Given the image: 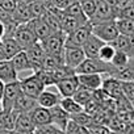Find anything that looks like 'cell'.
Listing matches in <instances>:
<instances>
[{
    "label": "cell",
    "instance_id": "obj_1",
    "mask_svg": "<svg viewBox=\"0 0 134 134\" xmlns=\"http://www.w3.org/2000/svg\"><path fill=\"white\" fill-rule=\"evenodd\" d=\"M114 70V66L108 62H103L99 58H86L76 69V74H104L110 75Z\"/></svg>",
    "mask_w": 134,
    "mask_h": 134
},
{
    "label": "cell",
    "instance_id": "obj_2",
    "mask_svg": "<svg viewBox=\"0 0 134 134\" xmlns=\"http://www.w3.org/2000/svg\"><path fill=\"white\" fill-rule=\"evenodd\" d=\"M64 40L66 34L60 32H53L47 37L40 41L42 49L45 50L46 54H53V55H62L63 49H64Z\"/></svg>",
    "mask_w": 134,
    "mask_h": 134
},
{
    "label": "cell",
    "instance_id": "obj_3",
    "mask_svg": "<svg viewBox=\"0 0 134 134\" xmlns=\"http://www.w3.org/2000/svg\"><path fill=\"white\" fill-rule=\"evenodd\" d=\"M92 34L99 37L105 43H110L112 41L116 40L120 32L117 29L116 20H109V21H104L99 24H92Z\"/></svg>",
    "mask_w": 134,
    "mask_h": 134
},
{
    "label": "cell",
    "instance_id": "obj_4",
    "mask_svg": "<svg viewBox=\"0 0 134 134\" xmlns=\"http://www.w3.org/2000/svg\"><path fill=\"white\" fill-rule=\"evenodd\" d=\"M92 34V24L87 21L86 24L78 26L72 32L66 34L64 40V46H78L82 47L83 43L88 40V37Z\"/></svg>",
    "mask_w": 134,
    "mask_h": 134
},
{
    "label": "cell",
    "instance_id": "obj_5",
    "mask_svg": "<svg viewBox=\"0 0 134 134\" xmlns=\"http://www.w3.org/2000/svg\"><path fill=\"white\" fill-rule=\"evenodd\" d=\"M21 86H20V80H15V82H9L5 83L4 86V92H3V97L0 100L2 104V109L4 110H12L16 99L19 97V95L21 93Z\"/></svg>",
    "mask_w": 134,
    "mask_h": 134
},
{
    "label": "cell",
    "instance_id": "obj_6",
    "mask_svg": "<svg viewBox=\"0 0 134 134\" xmlns=\"http://www.w3.org/2000/svg\"><path fill=\"white\" fill-rule=\"evenodd\" d=\"M19 80H20L21 91H23L25 95L30 96V97L37 99V97H38V95L45 90L43 83L40 80V78H38L34 72H33V74H30V75L23 76V78H21V79H19Z\"/></svg>",
    "mask_w": 134,
    "mask_h": 134
},
{
    "label": "cell",
    "instance_id": "obj_7",
    "mask_svg": "<svg viewBox=\"0 0 134 134\" xmlns=\"http://www.w3.org/2000/svg\"><path fill=\"white\" fill-rule=\"evenodd\" d=\"M13 38L17 41V43L23 50L29 49L32 45H34L38 41L34 33L32 32V29L28 26V24H19L13 33Z\"/></svg>",
    "mask_w": 134,
    "mask_h": 134
},
{
    "label": "cell",
    "instance_id": "obj_8",
    "mask_svg": "<svg viewBox=\"0 0 134 134\" xmlns=\"http://www.w3.org/2000/svg\"><path fill=\"white\" fill-rule=\"evenodd\" d=\"M109 20H116L114 9L105 2V0H99L97 7H96L93 15L91 16V19L88 21L91 24H99V23H104V21H109Z\"/></svg>",
    "mask_w": 134,
    "mask_h": 134
},
{
    "label": "cell",
    "instance_id": "obj_9",
    "mask_svg": "<svg viewBox=\"0 0 134 134\" xmlns=\"http://www.w3.org/2000/svg\"><path fill=\"white\" fill-rule=\"evenodd\" d=\"M62 57H63L64 64L71 67L74 70L86 59V54H84L83 49L78 47V46H64Z\"/></svg>",
    "mask_w": 134,
    "mask_h": 134
},
{
    "label": "cell",
    "instance_id": "obj_10",
    "mask_svg": "<svg viewBox=\"0 0 134 134\" xmlns=\"http://www.w3.org/2000/svg\"><path fill=\"white\" fill-rule=\"evenodd\" d=\"M55 87H57V90H58V92L62 97H72V95L75 93V91L79 87L78 75L72 74L70 76H66V78L58 80Z\"/></svg>",
    "mask_w": 134,
    "mask_h": 134
},
{
    "label": "cell",
    "instance_id": "obj_11",
    "mask_svg": "<svg viewBox=\"0 0 134 134\" xmlns=\"http://www.w3.org/2000/svg\"><path fill=\"white\" fill-rule=\"evenodd\" d=\"M101 90L103 92L109 97V99H120L122 96V90H121V82L110 75H107V78L103 79V84H101Z\"/></svg>",
    "mask_w": 134,
    "mask_h": 134
},
{
    "label": "cell",
    "instance_id": "obj_12",
    "mask_svg": "<svg viewBox=\"0 0 134 134\" xmlns=\"http://www.w3.org/2000/svg\"><path fill=\"white\" fill-rule=\"evenodd\" d=\"M13 67H15V70L17 72V76H20L21 74L24 72H29V74H33L34 72V69H33V66L25 53V50H21L19 51L12 59H11Z\"/></svg>",
    "mask_w": 134,
    "mask_h": 134
},
{
    "label": "cell",
    "instance_id": "obj_13",
    "mask_svg": "<svg viewBox=\"0 0 134 134\" xmlns=\"http://www.w3.org/2000/svg\"><path fill=\"white\" fill-rule=\"evenodd\" d=\"M116 50L126 53L131 59H134V36L118 34L114 41L110 42Z\"/></svg>",
    "mask_w": 134,
    "mask_h": 134
},
{
    "label": "cell",
    "instance_id": "obj_14",
    "mask_svg": "<svg viewBox=\"0 0 134 134\" xmlns=\"http://www.w3.org/2000/svg\"><path fill=\"white\" fill-rule=\"evenodd\" d=\"M23 49L13 37H4L0 46V59H12Z\"/></svg>",
    "mask_w": 134,
    "mask_h": 134
},
{
    "label": "cell",
    "instance_id": "obj_15",
    "mask_svg": "<svg viewBox=\"0 0 134 134\" xmlns=\"http://www.w3.org/2000/svg\"><path fill=\"white\" fill-rule=\"evenodd\" d=\"M49 112H50V117H51V124L58 126L62 130H66L67 125H69V122L71 120L70 114L67 113L59 104L53 107V108H50Z\"/></svg>",
    "mask_w": 134,
    "mask_h": 134
},
{
    "label": "cell",
    "instance_id": "obj_16",
    "mask_svg": "<svg viewBox=\"0 0 134 134\" xmlns=\"http://www.w3.org/2000/svg\"><path fill=\"white\" fill-rule=\"evenodd\" d=\"M60 99H62V96L59 95L57 87H55V91H50V90L45 88V90L38 95V97H37V104H38L40 107H43V108L50 109V108L58 105L59 101H60Z\"/></svg>",
    "mask_w": 134,
    "mask_h": 134
},
{
    "label": "cell",
    "instance_id": "obj_17",
    "mask_svg": "<svg viewBox=\"0 0 134 134\" xmlns=\"http://www.w3.org/2000/svg\"><path fill=\"white\" fill-rule=\"evenodd\" d=\"M28 26L32 29V32L34 33V36L37 37L38 41L43 40L45 37H47L51 32L50 26L47 25V23L43 20V17H34V19H30L28 23Z\"/></svg>",
    "mask_w": 134,
    "mask_h": 134
},
{
    "label": "cell",
    "instance_id": "obj_18",
    "mask_svg": "<svg viewBox=\"0 0 134 134\" xmlns=\"http://www.w3.org/2000/svg\"><path fill=\"white\" fill-rule=\"evenodd\" d=\"M25 53H26V55H28V58H29V60L33 66L34 71L41 69L42 60H43V57H45V50L42 49L40 41H37L34 45H32L29 49H26Z\"/></svg>",
    "mask_w": 134,
    "mask_h": 134
},
{
    "label": "cell",
    "instance_id": "obj_19",
    "mask_svg": "<svg viewBox=\"0 0 134 134\" xmlns=\"http://www.w3.org/2000/svg\"><path fill=\"white\" fill-rule=\"evenodd\" d=\"M105 42L101 41L99 37H96L95 34H91L88 37V40L83 43L82 49L86 54V58H97L99 57V51L101 49V46Z\"/></svg>",
    "mask_w": 134,
    "mask_h": 134
},
{
    "label": "cell",
    "instance_id": "obj_20",
    "mask_svg": "<svg viewBox=\"0 0 134 134\" xmlns=\"http://www.w3.org/2000/svg\"><path fill=\"white\" fill-rule=\"evenodd\" d=\"M88 21V19H80V17H75L71 15H67L64 12H62L60 16V29L64 34L72 32L74 29H76L78 26L86 24Z\"/></svg>",
    "mask_w": 134,
    "mask_h": 134
},
{
    "label": "cell",
    "instance_id": "obj_21",
    "mask_svg": "<svg viewBox=\"0 0 134 134\" xmlns=\"http://www.w3.org/2000/svg\"><path fill=\"white\" fill-rule=\"evenodd\" d=\"M38 104H37V99L34 97H30L28 95H25L24 92H21L19 95V97L16 99L15 101V105H13V110L19 112V113H29L33 108H36Z\"/></svg>",
    "mask_w": 134,
    "mask_h": 134
},
{
    "label": "cell",
    "instance_id": "obj_22",
    "mask_svg": "<svg viewBox=\"0 0 134 134\" xmlns=\"http://www.w3.org/2000/svg\"><path fill=\"white\" fill-rule=\"evenodd\" d=\"M17 72L11 62V59H0V80L4 84L17 80Z\"/></svg>",
    "mask_w": 134,
    "mask_h": 134
},
{
    "label": "cell",
    "instance_id": "obj_23",
    "mask_svg": "<svg viewBox=\"0 0 134 134\" xmlns=\"http://www.w3.org/2000/svg\"><path fill=\"white\" fill-rule=\"evenodd\" d=\"M76 75H78V80L80 86L90 88L92 91L101 88L103 79H104L101 74H76Z\"/></svg>",
    "mask_w": 134,
    "mask_h": 134
},
{
    "label": "cell",
    "instance_id": "obj_24",
    "mask_svg": "<svg viewBox=\"0 0 134 134\" xmlns=\"http://www.w3.org/2000/svg\"><path fill=\"white\" fill-rule=\"evenodd\" d=\"M110 76L120 82H134V59H130V62L124 67H114Z\"/></svg>",
    "mask_w": 134,
    "mask_h": 134
},
{
    "label": "cell",
    "instance_id": "obj_25",
    "mask_svg": "<svg viewBox=\"0 0 134 134\" xmlns=\"http://www.w3.org/2000/svg\"><path fill=\"white\" fill-rule=\"evenodd\" d=\"M30 118L32 121L34 122L36 127L37 126H42V125H47V124H51V117H50V112L47 108H43V107H40L37 105L36 108H33L30 112Z\"/></svg>",
    "mask_w": 134,
    "mask_h": 134
},
{
    "label": "cell",
    "instance_id": "obj_26",
    "mask_svg": "<svg viewBox=\"0 0 134 134\" xmlns=\"http://www.w3.org/2000/svg\"><path fill=\"white\" fill-rule=\"evenodd\" d=\"M19 112L16 110H0V130H7V131H13L15 130V124H16V117Z\"/></svg>",
    "mask_w": 134,
    "mask_h": 134
},
{
    "label": "cell",
    "instance_id": "obj_27",
    "mask_svg": "<svg viewBox=\"0 0 134 134\" xmlns=\"http://www.w3.org/2000/svg\"><path fill=\"white\" fill-rule=\"evenodd\" d=\"M36 129L34 122L30 118L29 113H19L16 117L15 131H33Z\"/></svg>",
    "mask_w": 134,
    "mask_h": 134
},
{
    "label": "cell",
    "instance_id": "obj_28",
    "mask_svg": "<svg viewBox=\"0 0 134 134\" xmlns=\"http://www.w3.org/2000/svg\"><path fill=\"white\" fill-rule=\"evenodd\" d=\"M12 17H13V20L17 24H26L32 19L29 5L28 4H24V3H17L15 11L12 12Z\"/></svg>",
    "mask_w": 134,
    "mask_h": 134
},
{
    "label": "cell",
    "instance_id": "obj_29",
    "mask_svg": "<svg viewBox=\"0 0 134 134\" xmlns=\"http://www.w3.org/2000/svg\"><path fill=\"white\" fill-rule=\"evenodd\" d=\"M59 105L70 114V117L83 110V107L76 100H74V97H62L59 101Z\"/></svg>",
    "mask_w": 134,
    "mask_h": 134
},
{
    "label": "cell",
    "instance_id": "obj_30",
    "mask_svg": "<svg viewBox=\"0 0 134 134\" xmlns=\"http://www.w3.org/2000/svg\"><path fill=\"white\" fill-rule=\"evenodd\" d=\"M64 64L63 62V57L62 55H53V54H46L45 53V57H43V60H42V66L41 69H45V70H54L57 67Z\"/></svg>",
    "mask_w": 134,
    "mask_h": 134
},
{
    "label": "cell",
    "instance_id": "obj_31",
    "mask_svg": "<svg viewBox=\"0 0 134 134\" xmlns=\"http://www.w3.org/2000/svg\"><path fill=\"white\" fill-rule=\"evenodd\" d=\"M116 25H117L120 34L134 36V20L133 19H125V17L116 19Z\"/></svg>",
    "mask_w": 134,
    "mask_h": 134
},
{
    "label": "cell",
    "instance_id": "obj_32",
    "mask_svg": "<svg viewBox=\"0 0 134 134\" xmlns=\"http://www.w3.org/2000/svg\"><path fill=\"white\" fill-rule=\"evenodd\" d=\"M72 97H74V100H76L82 107H84V105L93 97V91L79 84V87H78V90L75 91V93L72 95Z\"/></svg>",
    "mask_w": 134,
    "mask_h": 134
},
{
    "label": "cell",
    "instance_id": "obj_33",
    "mask_svg": "<svg viewBox=\"0 0 134 134\" xmlns=\"http://www.w3.org/2000/svg\"><path fill=\"white\" fill-rule=\"evenodd\" d=\"M29 9H30V15L32 19L34 17H43V15L46 13V2H41V0H33L32 3L28 4Z\"/></svg>",
    "mask_w": 134,
    "mask_h": 134
},
{
    "label": "cell",
    "instance_id": "obj_34",
    "mask_svg": "<svg viewBox=\"0 0 134 134\" xmlns=\"http://www.w3.org/2000/svg\"><path fill=\"white\" fill-rule=\"evenodd\" d=\"M34 74L40 78V80L43 83L45 87H54L55 86V79L53 78L51 72L49 70H45V69H38L34 71Z\"/></svg>",
    "mask_w": 134,
    "mask_h": 134
},
{
    "label": "cell",
    "instance_id": "obj_35",
    "mask_svg": "<svg viewBox=\"0 0 134 134\" xmlns=\"http://www.w3.org/2000/svg\"><path fill=\"white\" fill-rule=\"evenodd\" d=\"M114 53H116V49L112 46V43H104V45L101 46L100 51H99V57H97V58L101 59L103 62L110 63V60H112Z\"/></svg>",
    "mask_w": 134,
    "mask_h": 134
},
{
    "label": "cell",
    "instance_id": "obj_36",
    "mask_svg": "<svg viewBox=\"0 0 134 134\" xmlns=\"http://www.w3.org/2000/svg\"><path fill=\"white\" fill-rule=\"evenodd\" d=\"M130 59L131 58L126 53L120 51V50H116V53H114V55H113V58L110 60V64L114 66V67H124V66H126L130 62Z\"/></svg>",
    "mask_w": 134,
    "mask_h": 134
},
{
    "label": "cell",
    "instance_id": "obj_37",
    "mask_svg": "<svg viewBox=\"0 0 134 134\" xmlns=\"http://www.w3.org/2000/svg\"><path fill=\"white\" fill-rule=\"evenodd\" d=\"M122 96L133 105L134 104V82H121Z\"/></svg>",
    "mask_w": 134,
    "mask_h": 134
},
{
    "label": "cell",
    "instance_id": "obj_38",
    "mask_svg": "<svg viewBox=\"0 0 134 134\" xmlns=\"http://www.w3.org/2000/svg\"><path fill=\"white\" fill-rule=\"evenodd\" d=\"M36 134H64V130L59 129L58 126L53 125V124H47V125H42V126H37L34 129Z\"/></svg>",
    "mask_w": 134,
    "mask_h": 134
},
{
    "label": "cell",
    "instance_id": "obj_39",
    "mask_svg": "<svg viewBox=\"0 0 134 134\" xmlns=\"http://www.w3.org/2000/svg\"><path fill=\"white\" fill-rule=\"evenodd\" d=\"M97 2L99 0H84V2L82 3V9H83V12H84V15L88 20L93 15V12L97 7Z\"/></svg>",
    "mask_w": 134,
    "mask_h": 134
},
{
    "label": "cell",
    "instance_id": "obj_40",
    "mask_svg": "<svg viewBox=\"0 0 134 134\" xmlns=\"http://www.w3.org/2000/svg\"><path fill=\"white\" fill-rule=\"evenodd\" d=\"M120 17H125V19H133L134 20V0L127 5V7H125L124 9H121L120 12H118V16H117V19H120Z\"/></svg>",
    "mask_w": 134,
    "mask_h": 134
},
{
    "label": "cell",
    "instance_id": "obj_41",
    "mask_svg": "<svg viewBox=\"0 0 134 134\" xmlns=\"http://www.w3.org/2000/svg\"><path fill=\"white\" fill-rule=\"evenodd\" d=\"M16 5H17L16 0H3V2H0V9H3L8 13H12Z\"/></svg>",
    "mask_w": 134,
    "mask_h": 134
},
{
    "label": "cell",
    "instance_id": "obj_42",
    "mask_svg": "<svg viewBox=\"0 0 134 134\" xmlns=\"http://www.w3.org/2000/svg\"><path fill=\"white\" fill-rule=\"evenodd\" d=\"M47 2L53 5V7H55V8H58V9H64L67 5H69L72 0H47Z\"/></svg>",
    "mask_w": 134,
    "mask_h": 134
},
{
    "label": "cell",
    "instance_id": "obj_43",
    "mask_svg": "<svg viewBox=\"0 0 134 134\" xmlns=\"http://www.w3.org/2000/svg\"><path fill=\"white\" fill-rule=\"evenodd\" d=\"M4 36H5V26L0 21V38H4Z\"/></svg>",
    "mask_w": 134,
    "mask_h": 134
},
{
    "label": "cell",
    "instance_id": "obj_44",
    "mask_svg": "<svg viewBox=\"0 0 134 134\" xmlns=\"http://www.w3.org/2000/svg\"><path fill=\"white\" fill-rule=\"evenodd\" d=\"M4 83L2 82V80H0V100H2V97H3V92H4Z\"/></svg>",
    "mask_w": 134,
    "mask_h": 134
},
{
    "label": "cell",
    "instance_id": "obj_45",
    "mask_svg": "<svg viewBox=\"0 0 134 134\" xmlns=\"http://www.w3.org/2000/svg\"><path fill=\"white\" fill-rule=\"evenodd\" d=\"M13 134H36V133H34V130L33 131H15L13 130Z\"/></svg>",
    "mask_w": 134,
    "mask_h": 134
},
{
    "label": "cell",
    "instance_id": "obj_46",
    "mask_svg": "<svg viewBox=\"0 0 134 134\" xmlns=\"http://www.w3.org/2000/svg\"><path fill=\"white\" fill-rule=\"evenodd\" d=\"M109 134H122V133H120V131H109Z\"/></svg>",
    "mask_w": 134,
    "mask_h": 134
},
{
    "label": "cell",
    "instance_id": "obj_47",
    "mask_svg": "<svg viewBox=\"0 0 134 134\" xmlns=\"http://www.w3.org/2000/svg\"><path fill=\"white\" fill-rule=\"evenodd\" d=\"M72 2H78V3H80V4H82V3L84 2V0H72Z\"/></svg>",
    "mask_w": 134,
    "mask_h": 134
},
{
    "label": "cell",
    "instance_id": "obj_48",
    "mask_svg": "<svg viewBox=\"0 0 134 134\" xmlns=\"http://www.w3.org/2000/svg\"><path fill=\"white\" fill-rule=\"evenodd\" d=\"M2 40H3V38H0V46H2Z\"/></svg>",
    "mask_w": 134,
    "mask_h": 134
},
{
    "label": "cell",
    "instance_id": "obj_49",
    "mask_svg": "<svg viewBox=\"0 0 134 134\" xmlns=\"http://www.w3.org/2000/svg\"><path fill=\"white\" fill-rule=\"evenodd\" d=\"M8 134H13V131H9V133H8Z\"/></svg>",
    "mask_w": 134,
    "mask_h": 134
},
{
    "label": "cell",
    "instance_id": "obj_50",
    "mask_svg": "<svg viewBox=\"0 0 134 134\" xmlns=\"http://www.w3.org/2000/svg\"><path fill=\"white\" fill-rule=\"evenodd\" d=\"M0 110H2V104H0Z\"/></svg>",
    "mask_w": 134,
    "mask_h": 134
},
{
    "label": "cell",
    "instance_id": "obj_51",
    "mask_svg": "<svg viewBox=\"0 0 134 134\" xmlns=\"http://www.w3.org/2000/svg\"><path fill=\"white\" fill-rule=\"evenodd\" d=\"M133 108H134V104H133Z\"/></svg>",
    "mask_w": 134,
    "mask_h": 134
},
{
    "label": "cell",
    "instance_id": "obj_52",
    "mask_svg": "<svg viewBox=\"0 0 134 134\" xmlns=\"http://www.w3.org/2000/svg\"><path fill=\"white\" fill-rule=\"evenodd\" d=\"M0 2H3V0H0Z\"/></svg>",
    "mask_w": 134,
    "mask_h": 134
},
{
    "label": "cell",
    "instance_id": "obj_53",
    "mask_svg": "<svg viewBox=\"0 0 134 134\" xmlns=\"http://www.w3.org/2000/svg\"><path fill=\"white\" fill-rule=\"evenodd\" d=\"M64 134H66V133H64Z\"/></svg>",
    "mask_w": 134,
    "mask_h": 134
}]
</instances>
